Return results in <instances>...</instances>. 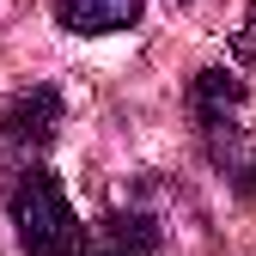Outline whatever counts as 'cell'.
<instances>
[{"label":"cell","instance_id":"6da1fadb","mask_svg":"<svg viewBox=\"0 0 256 256\" xmlns=\"http://www.w3.org/2000/svg\"><path fill=\"white\" fill-rule=\"evenodd\" d=\"M6 214H12V232H18L24 256H80V244H86V226H80V214L68 202V189L43 165H18L12 171Z\"/></svg>","mask_w":256,"mask_h":256},{"label":"cell","instance_id":"7a4b0ae2","mask_svg":"<svg viewBox=\"0 0 256 256\" xmlns=\"http://www.w3.org/2000/svg\"><path fill=\"white\" fill-rule=\"evenodd\" d=\"M238 110H244V80L226 74V68H202L189 80V116H196L202 140H208V158L220 171H238Z\"/></svg>","mask_w":256,"mask_h":256},{"label":"cell","instance_id":"3957f363","mask_svg":"<svg viewBox=\"0 0 256 256\" xmlns=\"http://www.w3.org/2000/svg\"><path fill=\"white\" fill-rule=\"evenodd\" d=\"M61 128V92L55 86H30L0 110V146L18 152V158H37Z\"/></svg>","mask_w":256,"mask_h":256},{"label":"cell","instance_id":"277c9868","mask_svg":"<svg viewBox=\"0 0 256 256\" xmlns=\"http://www.w3.org/2000/svg\"><path fill=\"white\" fill-rule=\"evenodd\" d=\"M80 256H158V226L146 214H104L86 232Z\"/></svg>","mask_w":256,"mask_h":256},{"label":"cell","instance_id":"5b68a950","mask_svg":"<svg viewBox=\"0 0 256 256\" xmlns=\"http://www.w3.org/2000/svg\"><path fill=\"white\" fill-rule=\"evenodd\" d=\"M55 18L74 37H110L140 18V0H55Z\"/></svg>","mask_w":256,"mask_h":256},{"label":"cell","instance_id":"8992f818","mask_svg":"<svg viewBox=\"0 0 256 256\" xmlns=\"http://www.w3.org/2000/svg\"><path fill=\"white\" fill-rule=\"evenodd\" d=\"M232 55L244 61V68H256V12H250L238 30H232Z\"/></svg>","mask_w":256,"mask_h":256},{"label":"cell","instance_id":"52a82bcc","mask_svg":"<svg viewBox=\"0 0 256 256\" xmlns=\"http://www.w3.org/2000/svg\"><path fill=\"white\" fill-rule=\"evenodd\" d=\"M232 183H238V189H250V196H256V158H250V165H238V171H232Z\"/></svg>","mask_w":256,"mask_h":256}]
</instances>
